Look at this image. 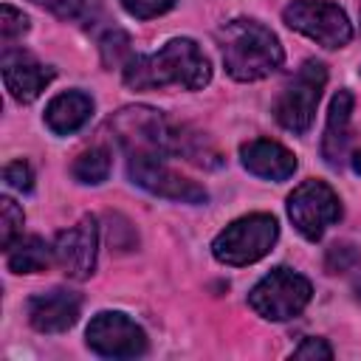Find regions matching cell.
<instances>
[{"label": "cell", "mask_w": 361, "mask_h": 361, "mask_svg": "<svg viewBox=\"0 0 361 361\" xmlns=\"http://www.w3.org/2000/svg\"><path fill=\"white\" fill-rule=\"evenodd\" d=\"M121 79L130 90H155L164 85H178L186 90H200L212 79L209 56L195 39H169L161 51L147 56H130L121 68Z\"/></svg>", "instance_id": "6da1fadb"}, {"label": "cell", "mask_w": 361, "mask_h": 361, "mask_svg": "<svg viewBox=\"0 0 361 361\" xmlns=\"http://www.w3.org/2000/svg\"><path fill=\"white\" fill-rule=\"evenodd\" d=\"M226 73L237 82H257L282 68L285 51L271 28L251 17H237L217 31Z\"/></svg>", "instance_id": "7a4b0ae2"}, {"label": "cell", "mask_w": 361, "mask_h": 361, "mask_svg": "<svg viewBox=\"0 0 361 361\" xmlns=\"http://www.w3.org/2000/svg\"><path fill=\"white\" fill-rule=\"evenodd\" d=\"M110 130H113L118 147L127 152V158H133V155H158V158L172 155L175 124H169L161 116V110H155V107H144V104L121 107L110 118Z\"/></svg>", "instance_id": "3957f363"}, {"label": "cell", "mask_w": 361, "mask_h": 361, "mask_svg": "<svg viewBox=\"0 0 361 361\" xmlns=\"http://www.w3.org/2000/svg\"><path fill=\"white\" fill-rule=\"evenodd\" d=\"M276 237H279V223L274 214H265V212L245 214V217L228 223L214 237L212 254L223 265H234V268L251 265L274 248Z\"/></svg>", "instance_id": "277c9868"}, {"label": "cell", "mask_w": 361, "mask_h": 361, "mask_svg": "<svg viewBox=\"0 0 361 361\" xmlns=\"http://www.w3.org/2000/svg\"><path fill=\"white\" fill-rule=\"evenodd\" d=\"M327 85V68L319 59H307L293 79L282 87L276 104H274V116L276 121L293 133V135H305L316 118V107L322 99V90Z\"/></svg>", "instance_id": "5b68a950"}, {"label": "cell", "mask_w": 361, "mask_h": 361, "mask_svg": "<svg viewBox=\"0 0 361 361\" xmlns=\"http://www.w3.org/2000/svg\"><path fill=\"white\" fill-rule=\"evenodd\" d=\"M310 296L313 288L302 274L290 268H274L251 288L248 305L268 322H288L307 307Z\"/></svg>", "instance_id": "8992f818"}, {"label": "cell", "mask_w": 361, "mask_h": 361, "mask_svg": "<svg viewBox=\"0 0 361 361\" xmlns=\"http://www.w3.org/2000/svg\"><path fill=\"white\" fill-rule=\"evenodd\" d=\"M282 20L288 28L310 37L322 48H344L353 39V25L344 8L330 0H293L285 6Z\"/></svg>", "instance_id": "52a82bcc"}, {"label": "cell", "mask_w": 361, "mask_h": 361, "mask_svg": "<svg viewBox=\"0 0 361 361\" xmlns=\"http://www.w3.org/2000/svg\"><path fill=\"white\" fill-rule=\"evenodd\" d=\"M288 217L305 240H319L341 217V200L324 180H305L288 195Z\"/></svg>", "instance_id": "ba28073f"}, {"label": "cell", "mask_w": 361, "mask_h": 361, "mask_svg": "<svg viewBox=\"0 0 361 361\" xmlns=\"http://www.w3.org/2000/svg\"><path fill=\"white\" fill-rule=\"evenodd\" d=\"M87 347L102 358H138L147 353V333L118 310H102L85 330Z\"/></svg>", "instance_id": "9c48e42d"}, {"label": "cell", "mask_w": 361, "mask_h": 361, "mask_svg": "<svg viewBox=\"0 0 361 361\" xmlns=\"http://www.w3.org/2000/svg\"><path fill=\"white\" fill-rule=\"evenodd\" d=\"M127 175L135 186L147 189L149 195L166 197V200H178V203H206L209 200V192L200 183L178 175L175 169L166 166V158H158V155L127 158Z\"/></svg>", "instance_id": "30bf717a"}, {"label": "cell", "mask_w": 361, "mask_h": 361, "mask_svg": "<svg viewBox=\"0 0 361 361\" xmlns=\"http://www.w3.org/2000/svg\"><path fill=\"white\" fill-rule=\"evenodd\" d=\"M99 226L93 214H85L76 226L65 228L54 240V259L71 279H87L96 268Z\"/></svg>", "instance_id": "8fae6325"}, {"label": "cell", "mask_w": 361, "mask_h": 361, "mask_svg": "<svg viewBox=\"0 0 361 361\" xmlns=\"http://www.w3.org/2000/svg\"><path fill=\"white\" fill-rule=\"evenodd\" d=\"M0 65H3L6 90L11 93V99H17V102H23V104L34 102V99L48 87V82L54 79V68L37 62L34 54H28V51H23V48L6 45Z\"/></svg>", "instance_id": "7c38bea8"}, {"label": "cell", "mask_w": 361, "mask_h": 361, "mask_svg": "<svg viewBox=\"0 0 361 361\" xmlns=\"http://www.w3.org/2000/svg\"><path fill=\"white\" fill-rule=\"evenodd\" d=\"M82 296L68 288H51L28 299V322L39 333H65L76 324Z\"/></svg>", "instance_id": "4fadbf2b"}, {"label": "cell", "mask_w": 361, "mask_h": 361, "mask_svg": "<svg viewBox=\"0 0 361 361\" xmlns=\"http://www.w3.org/2000/svg\"><path fill=\"white\" fill-rule=\"evenodd\" d=\"M243 166L265 180H288L296 172V155L271 138H254L240 147Z\"/></svg>", "instance_id": "5bb4252c"}, {"label": "cell", "mask_w": 361, "mask_h": 361, "mask_svg": "<svg viewBox=\"0 0 361 361\" xmlns=\"http://www.w3.org/2000/svg\"><path fill=\"white\" fill-rule=\"evenodd\" d=\"M93 116V99L82 90H65L54 96L45 107V124L56 135H73Z\"/></svg>", "instance_id": "9a60e30c"}, {"label": "cell", "mask_w": 361, "mask_h": 361, "mask_svg": "<svg viewBox=\"0 0 361 361\" xmlns=\"http://www.w3.org/2000/svg\"><path fill=\"white\" fill-rule=\"evenodd\" d=\"M350 118H353V93L347 87H341L330 102L327 127H324V138H322V155L330 166H338L344 161V152L350 144Z\"/></svg>", "instance_id": "2e32d148"}, {"label": "cell", "mask_w": 361, "mask_h": 361, "mask_svg": "<svg viewBox=\"0 0 361 361\" xmlns=\"http://www.w3.org/2000/svg\"><path fill=\"white\" fill-rule=\"evenodd\" d=\"M6 254H8V271H14V274H39L51 262H56L54 259V245H48L37 234L20 237Z\"/></svg>", "instance_id": "e0dca14e"}, {"label": "cell", "mask_w": 361, "mask_h": 361, "mask_svg": "<svg viewBox=\"0 0 361 361\" xmlns=\"http://www.w3.org/2000/svg\"><path fill=\"white\" fill-rule=\"evenodd\" d=\"M110 166H113L110 152L104 147H93V149H85L82 155H76V161L71 166V175L85 186H99V183L107 180Z\"/></svg>", "instance_id": "ac0fdd59"}, {"label": "cell", "mask_w": 361, "mask_h": 361, "mask_svg": "<svg viewBox=\"0 0 361 361\" xmlns=\"http://www.w3.org/2000/svg\"><path fill=\"white\" fill-rule=\"evenodd\" d=\"M25 214L11 197H0V248L8 251L23 237Z\"/></svg>", "instance_id": "d6986e66"}, {"label": "cell", "mask_w": 361, "mask_h": 361, "mask_svg": "<svg viewBox=\"0 0 361 361\" xmlns=\"http://www.w3.org/2000/svg\"><path fill=\"white\" fill-rule=\"evenodd\" d=\"M99 51H102V62L107 65V68H116V65H127V59L133 56L130 54V37L121 31V28H113V31H107L104 37H102V42H99Z\"/></svg>", "instance_id": "ffe728a7"}, {"label": "cell", "mask_w": 361, "mask_h": 361, "mask_svg": "<svg viewBox=\"0 0 361 361\" xmlns=\"http://www.w3.org/2000/svg\"><path fill=\"white\" fill-rule=\"evenodd\" d=\"M361 265V251L353 245V243H336L327 248V259H324V268L330 274H344L350 268Z\"/></svg>", "instance_id": "44dd1931"}, {"label": "cell", "mask_w": 361, "mask_h": 361, "mask_svg": "<svg viewBox=\"0 0 361 361\" xmlns=\"http://www.w3.org/2000/svg\"><path fill=\"white\" fill-rule=\"evenodd\" d=\"M25 31H28V17L20 8H14L11 3H3V8H0V37H3V42L14 39V37H23Z\"/></svg>", "instance_id": "7402d4cb"}, {"label": "cell", "mask_w": 361, "mask_h": 361, "mask_svg": "<svg viewBox=\"0 0 361 361\" xmlns=\"http://www.w3.org/2000/svg\"><path fill=\"white\" fill-rule=\"evenodd\" d=\"M178 0H121L124 11L133 14L135 20H149V17H158L164 11H169Z\"/></svg>", "instance_id": "603a6c76"}, {"label": "cell", "mask_w": 361, "mask_h": 361, "mask_svg": "<svg viewBox=\"0 0 361 361\" xmlns=\"http://www.w3.org/2000/svg\"><path fill=\"white\" fill-rule=\"evenodd\" d=\"M3 180H6V186L17 189V192H31V189H34V172H31V166H28L25 161H11V164H6Z\"/></svg>", "instance_id": "cb8c5ba5"}, {"label": "cell", "mask_w": 361, "mask_h": 361, "mask_svg": "<svg viewBox=\"0 0 361 361\" xmlns=\"http://www.w3.org/2000/svg\"><path fill=\"white\" fill-rule=\"evenodd\" d=\"M293 358H324V361H330V358H333V347H330L324 338L310 336V338H305V341L293 350Z\"/></svg>", "instance_id": "d4e9b609"}, {"label": "cell", "mask_w": 361, "mask_h": 361, "mask_svg": "<svg viewBox=\"0 0 361 361\" xmlns=\"http://www.w3.org/2000/svg\"><path fill=\"white\" fill-rule=\"evenodd\" d=\"M34 3H39V6L48 8L51 14H56L59 20H73V17H79L82 8H85V0H34Z\"/></svg>", "instance_id": "484cf974"}, {"label": "cell", "mask_w": 361, "mask_h": 361, "mask_svg": "<svg viewBox=\"0 0 361 361\" xmlns=\"http://www.w3.org/2000/svg\"><path fill=\"white\" fill-rule=\"evenodd\" d=\"M353 169H355V175H361V152L353 155Z\"/></svg>", "instance_id": "4316f807"}]
</instances>
